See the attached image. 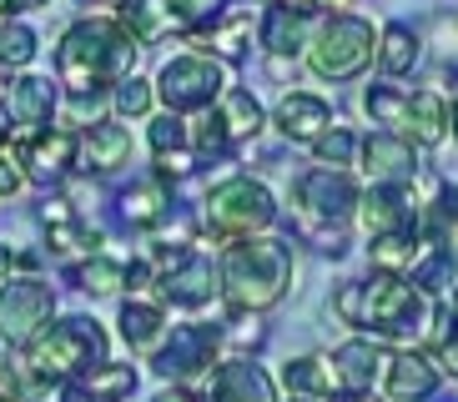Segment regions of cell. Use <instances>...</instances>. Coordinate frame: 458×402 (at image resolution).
Returning a JSON list of instances; mask_svg holds the SVG:
<instances>
[{"mask_svg": "<svg viewBox=\"0 0 458 402\" xmlns=\"http://www.w3.org/2000/svg\"><path fill=\"white\" fill-rule=\"evenodd\" d=\"M36 5H46V0H0V21H15L21 11H36Z\"/></svg>", "mask_w": 458, "mask_h": 402, "instance_id": "b9f144b4", "label": "cell"}, {"mask_svg": "<svg viewBox=\"0 0 458 402\" xmlns=\"http://www.w3.org/2000/svg\"><path fill=\"white\" fill-rule=\"evenodd\" d=\"M312 156H318V166H327V172H348L352 161H358V136H352L348 126H327V131L312 141Z\"/></svg>", "mask_w": 458, "mask_h": 402, "instance_id": "1f68e13d", "label": "cell"}, {"mask_svg": "<svg viewBox=\"0 0 458 402\" xmlns=\"http://www.w3.org/2000/svg\"><path fill=\"white\" fill-rule=\"evenodd\" d=\"M358 197H363L358 181L348 172H327V166H312L293 181V201L312 231H343L358 212Z\"/></svg>", "mask_w": 458, "mask_h": 402, "instance_id": "ba28073f", "label": "cell"}, {"mask_svg": "<svg viewBox=\"0 0 458 402\" xmlns=\"http://www.w3.org/2000/svg\"><path fill=\"white\" fill-rule=\"evenodd\" d=\"M76 287H81V292L106 297V292H116V287H126V267L96 252V256H86L81 267H76Z\"/></svg>", "mask_w": 458, "mask_h": 402, "instance_id": "d6a6232c", "label": "cell"}, {"mask_svg": "<svg viewBox=\"0 0 458 402\" xmlns=\"http://www.w3.org/2000/svg\"><path fill=\"white\" fill-rule=\"evenodd\" d=\"M438 367L458 377V292H454V307L438 312Z\"/></svg>", "mask_w": 458, "mask_h": 402, "instance_id": "74e56055", "label": "cell"}, {"mask_svg": "<svg viewBox=\"0 0 458 402\" xmlns=\"http://www.w3.org/2000/svg\"><path fill=\"white\" fill-rule=\"evenodd\" d=\"M21 191H26V176H21V166H15V156L0 151V197L11 201V197H21Z\"/></svg>", "mask_w": 458, "mask_h": 402, "instance_id": "ab89813d", "label": "cell"}, {"mask_svg": "<svg viewBox=\"0 0 458 402\" xmlns=\"http://www.w3.org/2000/svg\"><path fill=\"white\" fill-rule=\"evenodd\" d=\"M212 121H216V131L227 136V147H242V141H252L257 131H262V106H257V96L252 91H242V86H227V91L216 96V111H212Z\"/></svg>", "mask_w": 458, "mask_h": 402, "instance_id": "cb8c5ba5", "label": "cell"}, {"mask_svg": "<svg viewBox=\"0 0 458 402\" xmlns=\"http://www.w3.org/2000/svg\"><path fill=\"white\" fill-rule=\"evenodd\" d=\"M308 11H297L293 0H272L267 11L257 15V40H262V51L267 55H297L308 51Z\"/></svg>", "mask_w": 458, "mask_h": 402, "instance_id": "44dd1931", "label": "cell"}, {"mask_svg": "<svg viewBox=\"0 0 458 402\" xmlns=\"http://www.w3.org/2000/svg\"><path fill=\"white\" fill-rule=\"evenodd\" d=\"M0 402H5V398H0Z\"/></svg>", "mask_w": 458, "mask_h": 402, "instance_id": "681fc988", "label": "cell"}, {"mask_svg": "<svg viewBox=\"0 0 458 402\" xmlns=\"http://www.w3.org/2000/svg\"><path fill=\"white\" fill-rule=\"evenodd\" d=\"M363 106L368 116H373V126H403V106H408V91H398V86H388V80H377V86H368L363 91Z\"/></svg>", "mask_w": 458, "mask_h": 402, "instance_id": "836d02e7", "label": "cell"}, {"mask_svg": "<svg viewBox=\"0 0 458 402\" xmlns=\"http://www.w3.org/2000/svg\"><path fill=\"white\" fill-rule=\"evenodd\" d=\"M166 332H172V322H166L162 302H141V297L122 302V337L136 357H151L166 342Z\"/></svg>", "mask_w": 458, "mask_h": 402, "instance_id": "d4e9b609", "label": "cell"}, {"mask_svg": "<svg viewBox=\"0 0 458 402\" xmlns=\"http://www.w3.org/2000/svg\"><path fill=\"white\" fill-rule=\"evenodd\" d=\"M227 91V71L222 61L202 51H187V55H172L157 76V96L166 101L172 116H197V111H212L216 96Z\"/></svg>", "mask_w": 458, "mask_h": 402, "instance_id": "52a82bcc", "label": "cell"}, {"mask_svg": "<svg viewBox=\"0 0 458 402\" xmlns=\"http://www.w3.org/2000/svg\"><path fill=\"white\" fill-rule=\"evenodd\" d=\"M207 402H277V388H272V377L257 362L232 357V362H216L212 367Z\"/></svg>", "mask_w": 458, "mask_h": 402, "instance_id": "ac0fdd59", "label": "cell"}, {"mask_svg": "<svg viewBox=\"0 0 458 402\" xmlns=\"http://www.w3.org/2000/svg\"><path fill=\"white\" fill-rule=\"evenodd\" d=\"M202 222L216 241H242V237H262L277 222V201L262 181L252 176H227L222 187L207 191L202 201Z\"/></svg>", "mask_w": 458, "mask_h": 402, "instance_id": "5b68a950", "label": "cell"}, {"mask_svg": "<svg viewBox=\"0 0 458 402\" xmlns=\"http://www.w3.org/2000/svg\"><path fill=\"white\" fill-rule=\"evenodd\" d=\"M55 256H66V262H76V256H96L101 252V231H86L81 216L76 222H66V227H51V241H46Z\"/></svg>", "mask_w": 458, "mask_h": 402, "instance_id": "e575fe53", "label": "cell"}, {"mask_svg": "<svg viewBox=\"0 0 458 402\" xmlns=\"http://www.w3.org/2000/svg\"><path fill=\"white\" fill-rule=\"evenodd\" d=\"M216 11H222V0H166L162 5V15H172L182 26H207Z\"/></svg>", "mask_w": 458, "mask_h": 402, "instance_id": "f35d334b", "label": "cell"}, {"mask_svg": "<svg viewBox=\"0 0 458 402\" xmlns=\"http://www.w3.org/2000/svg\"><path fill=\"white\" fill-rule=\"evenodd\" d=\"M136 392V367H116V362H101L86 377H76L66 388V402H122Z\"/></svg>", "mask_w": 458, "mask_h": 402, "instance_id": "83f0119b", "label": "cell"}, {"mask_svg": "<svg viewBox=\"0 0 458 402\" xmlns=\"http://www.w3.org/2000/svg\"><path fill=\"white\" fill-rule=\"evenodd\" d=\"M157 292H162V302H176V307H207L222 292V272L207 252H182L157 277Z\"/></svg>", "mask_w": 458, "mask_h": 402, "instance_id": "4fadbf2b", "label": "cell"}, {"mask_svg": "<svg viewBox=\"0 0 458 402\" xmlns=\"http://www.w3.org/2000/svg\"><path fill=\"white\" fill-rule=\"evenodd\" d=\"M147 141H151V156H166V151H182L187 147V126H182V116H157L151 121V131H147Z\"/></svg>", "mask_w": 458, "mask_h": 402, "instance_id": "8d00e7d4", "label": "cell"}, {"mask_svg": "<svg viewBox=\"0 0 458 402\" xmlns=\"http://www.w3.org/2000/svg\"><path fill=\"white\" fill-rule=\"evenodd\" d=\"M55 312V292L41 277H5L0 281V342L26 348Z\"/></svg>", "mask_w": 458, "mask_h": 402, "instance_id": "9c48e42d", "label": "cell"}, {"mask_svg": "<svg viewBox=\"0 0 458 402\" xmlns=\"http://www.w3.org/2000/svg\"><path fill=\"white\" fill-rule=\"evenodd\" d=\"M41 51V36L26 21H0V66L5 71H26Z\"/></svg>", "mask_w": 458, "mask_h": 402, "instance_id": "4dcf8cb0", "label": "cell"}, {"mask_svg": "<svg viewBox=\"0 0 458 402\" xmlns=\"http://www.w3.org/2000/svg\"><path fill=\"white\" fill-rule=\"evenodd\" d=\"M272 126H277L287 141H308L312 147V141L333 126V106L312 91H287L283 101H277V111H272Z\"/></svg>", "mask_w": 458, "mask_h": 402, "instance_id": "7402d4cb", "label": "cell"}, {"mask_svg": "<svg viewBox=\"0 0 458 402\" xmlns=\"http://www.w3.org/2000/svg\"><path fill=\"white\" fill-rule=\"evenodd\" d=\"M327 362H333L337 388H343V392H368V388H373V377L388 373L393 352L383 348V342H373V337H352V342H343Z\"/></svg>", "mask_w": 458, "mask_h": 402, "instance_id": "d6986e66", "label": "cell"}, {"mask_svg": "<svg viewBox=\"0 0 458 402\" xmlns=\"http://www.w3.org/2000/svg\"><path fill=\"white\" fill-rule=\"evenodd\" d=\"M106 362V332L96 317H66L26 342V377L30 382H76Z\"/></svg>", "mask_w": 458, "mask_h": 402, "instance_id": "277c9868", "label": "cell"}, {"mask_svg": "<svg viewBox=\"0 0 458 402\" xmlns=\"http://www.w3.org/2000/svg\"><path fill=\"white\" fill-rule=\"evenodd\" d=\"M358 222H363L368 237H383V231H418V201L408 187H368L358 197Z\"/></svg>", "mask_w": 458, "mask_h": 402, "instance_id": "9a60e30c", "label": "cell"}, {"mask_svg": "<svg viewBox=\"0 0 458 402\" xmlns=\"http://www.w3.org/2000/svg\"><path fill=\"white\" fill-rule=\"evenodd\" d=\"M116 212H122L126 227L151 231V227H162V222H166L172 197H166L162 181H131V187H122V197H116Z\"/></svg>", "mask_w": 458, "mask_h": 402, "instance_id": "4316f807", "label": "cell"}, {"mask_svg": "<svg viewBox=\"0 0 458 402\" xmlns=\"http://www.w3.org/2000/svg\"><path fill=\"white\" fill-rule=\"evenodd\" d=\"M377 61V36L363 15L337 11L323 21L318 36H308V66L323 80H352Z\"/></svg>", "mask_w": 458, "mask_h": 402, "instance_id": "8992f818", "label": "cell"}, {"mask_svg": "<svg viewBox=\"0 0 458 402\" xmlns=\"http://www.w3.org/2000/svg\"><path fill=\"white\" fill-rule=\"evenodd\" d=\"M418 55H423V40H418L413 26H403V21L383 26V36H377V66L388 71V76H408L418 66Z\"/></svg>", "mask_w": 458, "mask_h": 402, "instance_id": "f1b7e54d", "label": "cell"}, {"mask_svg": "<svg viewBox=\"0 0 458 402\" xmlns=\"http://www.w3.org/2000/svg\"><path fill=\"white\" fill-rule=\"evenodd\" d=\"M216 272H222V292L232 297L237 312H267L293 287V241L267 237V231L227 241V256L216 262Z\"/></svg>", "mask_w": 458, "mask_h": 402, "instance_id": "7a4b0ae2", "label": "cell"}, {"mask_svg": "<svg viewBox=\"0 0 458 402\" xmlns=\"http://www.w3.org/2000/svg\"><path fill=\"white\" fill-rule=\"evenodd\" d=\"M337 402H377V398H368V392H343Z\"/></svg>", "mask_w": 458, "mask_h": 402, "instance_id": "f6af8a7d", "label": "cell"}, {"mask_svg": "<svg viewBox=\"0 0 458 402\" xmlns=\"http://www.w3.org/2000/svg\"><path fill=\"white\" fill-rule=\"evenodd\" d=\"M448 131V106L438 91H413L403 106V126L393 136H403V141H413V147H438Z\"/></svg>", "mask_w": 458, "mask_h": 402, "instance_id": "484cf974", "label": "cell"}, {"mask_svg": "<svg viewBox=\"0 0 458 402\" xmlns=\"http://www.w3.org/2000/svg\"><path fill=\"white\" fill-rule=\"evenodd\" d=\"M101 5H111V11H122V5H126V0H101Z\"/></svg>", "mask_w": 458, "mask_h": 402, "instance_id": "bcb514c9", "label": "cell"}, {"mask_svg": "<svg viewBox=\"0 0 458 402\" xmlns=\"http://www.w3.org/2000/svg\"><path fill=\"white\" fill-rule=\"evenodd\" d=\"M252 30H257L252 5H222V11L207 21V30L197 36V46H202V55H212V61H242L247 46H252Z\"/></svg>", "mask_w": 458, "mask_h": 402, "instance_id": "e0dca14e", "label": "cell"}, {"mask_svg": "<svg viewBox=\"0 0 458 402\" xmlns=\"http://www.w3.org/2000/svg\"><path fill=\"white\" fill-rule=\"evenodd\" d=\"M343 5H352V0H302V5H297V11H343Z\"/></svg>", "mask_w": 458, "mask_h": 402, "instance_id": "7bdbcfd3", "label": "cell"}, {"mask_svg": "<svg viewBox=\"0 0 458 402\" xmlns=\"http://www.w3.org/2000/svg\"><path fill=\"white\" fill-rule=\"evenodd\" d=\"M216 342H222L216 327H207V322H187V327H172V332H166V342L151 352V362H157V373L162 377L187 382V377L207 373V367L216 362Z\"/></svg>", "mask_w": 458, "mask_h": 402, "instance_id": "8fae6325", "label": "cell"}, {"mask_svg": "<svg viewBox=\"0 0 458 402\" xmlns=\"http://www.w3.org/2000/svg\"><path fill=\"white\" fill-rule=\"evenodd\" d=\"M11 156H15V166H21L26 181H41V187L66 181V176L76 172V131L46 126V131H36V136H15Z\"/></svg>", "mask_w": 458, "mask_h": 402, "instance_id": "30bf717a", "label": "cell"}, {"mask_svg": "<svg viewBox=\"0 0 458 402\" xmlns=\"http://www.w3.org/2000/svg\"><path fill=\"white\" fill-rule=\"evenodd\" d=\"M151 402H197V398H191L187 388H172V392H157V398H151Z\"/></svg>", "mask_w": 458, "mask_h": 402, "instance_id": "ee69618b", "label": "cell"}, {"mask_svg": "<svg viewBox=\"0 0 458 402\" xmlns=\"http://www.w3.org/2000/svg\"><path fill=\"white\" fill-rule=\"evenodd\" d=\"M448 126H454V136H458V106H454V116H448Z\"/></svg>", "mask_w": 458, "mask_h": 402, "instance_id": "7dc6e473", "label": "cell"}, {"mask_svg": "<svg viewBox=\"0 0 458 402\" xmlns=\"http://www.w3.org/2000/svg\"><path fill=\"white\" fill-rule=\"evenodd\" d=\"M383 392H388V402H428L438 392V362L428 352H393Z\"/></svg>", "mask_w": 458, "mask_h": 402, "instance_id": "ffe728a7", "label": "cell"}, {"mask_svg": "<svg viewBox=\"0 0 458 402\" xmlns=\"http://www.w3.org/2000/svg\"><path fill=\"white\" fill-rule=\"evenodd\" d=\"M293 402H302V398H293Z\"/></svg>", "mask_w": 458, "mask_h": 402, "instance_id": "c3c4849f", "label": "cell"}, {"mask_svg": "<svg viewBox=\"0 0 458 402\" xmlns=\"http://www.w3.org/2000/svg\"><path fill=\"white\" fill-rule=\"evenodd\" d=\"M358 161H363V172L373 187H408L423 172L418 147L403 141V136H393V131H373L368 141H358Z\"/></svg>", "mask_w": 458, "mask_h": 402, "instance_id": "5bb4252c", "label": "cell"}, {"mask_svg": "<svg viewBox=\"0 0 458 402\" xmlns=\"http://www.w3.org/2000/svg\"><path fill=\"white\" fill-rule=\"evenodd\" d=\"M41 222H46V227H66V222H76V206H71L66 197L41 201Z\"/></svg>", "mask_w": 458, "mask_h": 402, "instance_id": "60d3db41", "label": "cell"}, {"mask_svg": "<svg viewBox=\"0 0 458 402\" xmlns=\"http://www.w3.org/2000/svg\"><path fill=\"white\" fill-rule=\"evenodd\" d=\"M283 388L302 402H337L343 388H337V373L323 352H308V357H293L283 367Z\"/></svg>", "mask_w": 458, "mask_h": 402, "instance_id": "603a6c76", "label": "cell"}, {"mask_svg": "<svg viewBox=\"0 0 458 402\" xmlns=\"http://www.w3.org/2000/svg\"><path fill=\"white\" fill-rule=\"evenodd\" d=\"M126 161H131V131H126L122 121H91L76 131V166L96 176H111L122 172Z\"/></svg>", "mask_w": 458, "mask_h": 402, "instance_id": "2e32d148", "label": "cell"}, {"mask_svg": "<svg viewBox=\"0 0 458 402\" xmlns=\"http://www.w3.org/2000/svg\"><path fill=\"white\" fill-rule=\"evenodd\" d=\"M337 317L377 337H418L433 322V307L408 277L373 272V281H348L337 292Z\"/></svg>", "mask_w": 458, "mask_h": 402, "instance_id": "3957f363", "label": "cell"}, {"mask_svg": "<svg viewBox=\"0 0 458 402\" xmlns=\"http://www.w3.org/2000/svg\"><path fill=\"white\" fill-rule=\"evenodd\" d=\"M0 106H5V116H11V136L46 131V126L55 121V80L21 71V76H11L5 86H0Z\"/></svg>", "mask_w": 458, "mask_h": 402, "instance_id": "7c38bea8", "label": "cell"}, {"mask_svg": "<svg viewBox=\"0 0 458 402\" xmlns=\"http://www.w3.org/2000/svg\"><path fill=\"white\" fill-rule=\"evenodd\" d=\"M368 252H373L377 272H398V277H403V272L413 267L418 231H383V237H368Z\"/></svg>", "mask_w": 458, "mask_h": 402, "instance_id": "f546056e", "label": "cell"}, {"mask_svg": "<svg viewBox=\"0 0 458 402\" xmlns=\"http://www.w3.org/2000/svg\"><path fill=\"white\" fill-rule=\"evenodd\" d=\"M136 55H141V46L122 30L116 15H81L55 46V76H61L55 86H66L86 106L101 91H111L116 80L131 76Z\"/></svg>", "mask_w": 458, "mask_h": 402, "instance_id": "6da1fadb", "label": "cell"}, {"mask_svg": "<svg viewBox=\"0 0 458 402\" xmlns=\"http://www.w3.org/2000/svg\"><path fill=\"white\" fill-rule=\"evenodd\" d=\"M111 106H116V116H122V121L147 116V111H151V80H141L131 71L126 80H116V86H111Z\"/></svg>", "mask_w": 458, "mask_h": 402, "instance_id": "d590c367", "label": "cell"}]
</instances>
